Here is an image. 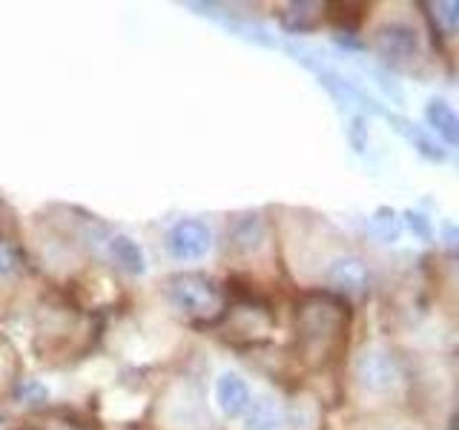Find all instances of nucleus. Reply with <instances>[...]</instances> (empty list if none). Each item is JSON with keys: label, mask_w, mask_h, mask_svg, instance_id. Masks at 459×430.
Returning <instances> with one entry per match:
<instances>
[{"label": "nucleus", "mask_w": 459, "mask_h": 430, "mask_svg": "<svg viewBox=\"0 0 459 430\" xmlns=\"http://www.w3.org/2000/svg\"><path fill=\"white\" fill-rule=\"evenodd\" d=\"M353 376L362 384V391L373 396H385V393H394L402 384V367L394 353H387L382 348H370L356 358Z\"/></svg>", "instance_id": "3"}, {"label": "nucleus", "mask_w": 459, "mask_h": 430, "mask_svg": "<svg viewBox=\"0 0 459 430\" xmlns=\"http://www.w3.org/2000/svg\"><path fill=\"white\" fill-rule=\"evenodd\" d=\"M425 115H428L430 126H434L445 141H448V143L459 141V118H456V112L445 104V100H430Z\"/></svg>", "instance_id": "12"}, {"label": "nucleus", "mask_w": 459, "mask_h": 430, "mask_svg": "<svg viewBox=\"0 0 459 430\" xmlns=\"http://www.w3.org/2000/svg\"><path fill=\"white\" fill-rule=\"evenodd\" d=\"M215 399H219V408L224 410V416L236 419V416H241L244 410H247L253 396H250L247 382H244L238 373H224V376L219 379V384H215Z\"/></svg>", "instance_id": "8"}, {"label": "nucleus", "mask_w": 459, "mask_h": 430, "mask_svg": "<svg viewBox=\"0 0 459 430\" xmlns=\"http://www.w3.org/2000/svg\"><path fill=\"white\" fill-rule=\"evenodd\" d=\"M281 422V408L270 396L250 399L247 410H244V430H279Z\"/></svg>", "instance_id": "9"}, {"label": "nucleus", "mask_w": 459, "mask_h": 430, "mask_svg": "<svg viewBox=\"0 0 459 430\" xmlns=\"http://www.w3.org/2000/svg\"><path fill=\"white\" fill-rule=\"evenodd\" d=\"M21 267V253L14 244L0 238V276H12L14 270Z\"/></svg>", "instance_id": "14"}, {"label": "nucleus", "mask_w": 459, "mask_h": 430, "mask_svg": "<svg viewBox=\"0 0 459 430\" xmlns=\"http://www.w3.org/2000/svg\"><path fill=\"white\" fill-rule=\"evenodd\" d=\"M167 298L186 319H215L224 307V293L204 272H176L167 281Z\"/></svg>", "instance_id": "2"}, {"label": "nucleus", "mask_w": 459, "mask_h": 430, "mask_svg": "<svg viewBox=\"0 0 459 430\" xmlns=\"http://www.w3.org/2000/svg\"><path fill=\"white\" fill-rule=\"evenodd\" d=\"M264 221L258 212H244V215H236L233 224H230V247L241 255H250L255 250H262L264 244Z\"/></svg>", "instance_id": "7"}, {"label": "nucleus", "mask_w": 459, "mask_h": 430, "mask_svg": "<svg viewBox=\"0 0 459 430\" xmlns=\"http://www.w3.org/2000/svg\"><path fill=\"white\" fill-rule=\"evenodd\" d=\"M167 247L178 262H198L212 247V229L198 219H184L169 229Z\"/></svg>", "instance_id": "5"}, {"label": "nucleus", "mask_w": 459, "mask_h": 430, "mask_svg": "<svg viewBox=\"0 0 459 430\" xmlns=\"http://www.w3.org/2000/svg\"><path fill=\"white\" fill-rule=\"evenodd\" d=\"M322 9L319 4H287L284 12H281V23L284 29H290V32H307V29H313L316 23L322 21Z\"/></svg>", "instance_id": "11"}, {"label": "nucleus", "mask_w": 459, "mask_h": 430, "mask_svg": "<svg viewBox=\"0 0 459 430\" xmlns=\"http://www.w3.org/2000/svg\"><path fill=\"white\" fill-rule=\"evenodd\" d=\"M373 49H377L379 57H385L387 64L402 66V64H411L413 57L420 55V38H416V29L411 23L394 21L377 29Z\"/></svg>", "instance_id": "4"}, {"label": "nucleus", "mask_w": 459, "mask_h": 430, "mask_svg": "<svg viewBox=\"0 0 459 430\" xmlns=\"http://www.w3.org/2000/svg\"><path fill=\"white\" fill-rule=\"evenodd\" d=\"M348 305L339 296L330 293H310L299 301L296 307V333L305 350L313 356L333 353L336 344L348 333Z\"/></svg>", "instance_id": "1"}, {"label": "nucleus", "mask_w": 459, "mask_h": 430, "mask_svg": "<svg viewBox=\"0 0 459 430\" xmlns=\"http://www.w3.org/2000/svg\"><path fill=\"white\" fill-rule=\"evenodd\" d=\"M325 9H327L330 23L344 29V32H353V29H359V23H362L368 6H362V4H327Z\"/></svg>", "instance_id": "13"}, {"label": "nucleus", "mask_w": 459, "mask_h": 430, "mask_svg": "<svg viewBox=\"0 0 459 430\" xmlns=\"http://www.w3.org/2000/svg\"><path fill=\"white\" fill-rule=\"evenodd\" d=\"M368 281H370V272H368L362 258H356V255L336 258V262L330 264V270H327V284L333 287L336 293H348V296L365 293Z\"/></svg>", "instance_id": "6"}, {"label": "nucleus", "mask_w": 459, "mask_h": 430, "mask_svg": "<svg viewBox=\"0 0 459 430\" xmlns=\"http://www.w3.org/2000/svg\"><path fill=\"white\" fill-rule=\"evenodd\" d=\"M107 247H109V255H112V262L118 264L121 270L126 272H133V276H141L143 270H147V262H143V253L141 247L133 241V238H126V236H112L107 241Z\"/></svg>", "instance_id": "10"}]
</instances>
